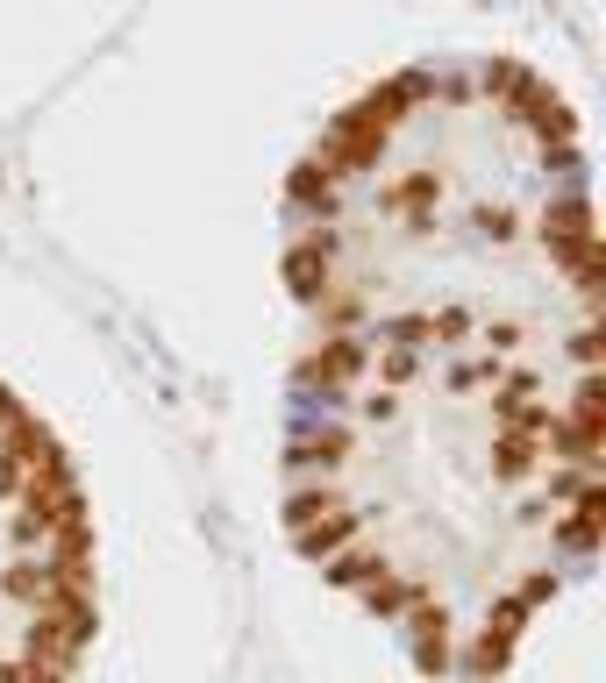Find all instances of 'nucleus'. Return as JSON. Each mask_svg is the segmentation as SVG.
I'll return each instance as SVG.
<instances>
[{"instance_id": "2eb2a0df", "label": "nucleus", "mask_w": 606, "mask_h": 683, "mask_svg": "<svg viewBox=\"0 0 606 683\" xmlns=\"http://www.w3.org/2000/svg\"><path fill=\"white\" fill-rule=\"evenodd\" d=\"M521 85H528V64H514V58H493L485 64V93H499V100H514Z\"/></svg>"}, {"instance_id": "4468645a", "label": "nucleus", "mask_w": 606, "mask_h": 683, "mask_svg": "<svg viewBox=\"0 0 606 683\" xmlns=\"http://www.w3.org/2000/svg\"><path fill=\"white\" fill-rule=\"evenodd\" d=\"M293 200H307V207H322V214L335 207V185H329V171L314 164V157H307V164L293 171Z\"/></svg>"}, {"instance_id": "f8f14e48", "label": "nucleus", "mask_w": 606, "mask_h": 683, "mask_svg": "<svg viewBox=\"0 0 606 683\" xmlns=\"http://www.w3.org/2000/svg\"><path fill=\"white\" fill-rule=\"evenodd\" d=\"M385 577V555H343V562H329V584L335 591H364V584H378Z\"/></svg>"}, {"instance_id": "f3484780", "label": "nucleus", "mask_w": 606, "mask_h": 683, "mask_svg": "<svg viewBox=\"0 0 606 683\" xmlns=\"http://www.w3.org/2000/svg\"><path fill=\"white\" fill-rule=\"evenodd\" d=\"M478 228L493 235V243H507V235L521 228V221H514V207H478Z\"/></svg>"}, {"instance_id": "9b49d317", "label": "nucleus", "mask_w": 606, "mask_h": 683, "mask_svg": "<svg viewBox=\"0 0 606 683\" xmlns=\"http://www.w3.org/2000/svg\"><path fill=\"white\" fill-rule=\"evenodd\" d=\"M343 456H350V435H343V427H322L314 441H300V449H293V463H307V470H335Z\"/></svg>"}, {"instance_id": "b1692460", "label": "nucleus", "mask_w": 606, "mask_h": 683, "mask_svg": "<svg viewBox=\"0 0 606 683\" xmlns=\"http://www.w3.org/2000/svg\"><path fill=\"white\" fill-rule=\"evenodd\" d=\"M364 414H372V420H393L400 399H393V391H378V399H364Z\"/></svg>"}, {"instance_id": "0eeeda50", "label": "nucleus", "mask_w": 606, "mask_h": 683, "mask_svg": "<svg viewBox=\"0 0 606 683\" xmlns=\"http://www.w3.org/2000/svg\"><path fill=\"white\" fill-rule=\"evenodd\" d=\"M357 512H329V520H314V527H300V555H335L343 541H357Z\"/></svg>"}, {"instance_id": "9d476101", "label": "nucleus", "mask_w": 606, "mask_h": 683, "mask_svg": "<svg viewBox=\"0 0 606 683\" xmlns=\"http://www.w3.org/2000/svg\"><path fill=\"white\" fill-rule=\"evenodd\" d=\"M493 470L507 477V485H514V477H528L535 470V435H514V427H507V435L493 441Z\"/></svg>"}, {"instance_id": "412c9836", "label": "nucleus", "mask_w": 606, "mask_h": 683, "mask_svg": "<svg viewBox=\"0 0 606 683\" xmlns=\"http://www.w3.org/2000/svg\"><path fill=\"white\" fill-rule=\"evenodd\" d=\"M22 477H29V470L14 463V456H0V499H14V491H22Z\"/></svg>"}, {"instance_id": "6e6552de", "label": "nucleus", "mask_w": 606, "mask_h": 683, "mask_svg": "<svg viewBox=\"0 0 606 683\" xmlns=\"http://www.w3.org/2000/svg\"><path fill=\"white\" fill-rule=\"evenodd\" d=\"M599 512H606V499H599V485L578 499V512L564 520V549H578V555H593L599 549Z\"/></svg>"}, {"instance_id": "aec40b11", "label": "nucleus", "mask_w": 606, "mask_h": 683, "mask_svg": "<svg viewBox=\"0 0 606 683\" xmlns=\"http://www.w3.org/2000/svg\"><path fill=\"white\" fill-rule=\"evenodd\" d=\"M549 591H557V577H528V584H521L514 598H521V605H528V612H535V605H543V598H549Z\"/></svg>"}, {"instance_id": "6ab92c4d", "label": "nucleus", "mask_w": 606, "mask_h": 683, "mask_svg": "<svg viewBox=\"0 0 606 683\" xmlns=\"http://www.w3.org/2000/svg\"><path fill=\"white\" fill-rule=\"evenodd\" d=\"M378 378H385V385H407V378H414V349H393V356L378 364Z\"/></svg>"}, {"instance_id": "20e7f679", "label": "nucleus", "mask_w": 606, "mask_h": 683, "mask_svg": "<svg viewBox=\"0 0 606 683\" xmlns=\"http://www.w3.org/2000/svg\"><path fill=\"white\" fill-rule=\"evenodd\" d=\"M364 356H372V349H364V342L335 335L322 356H307V370H300V378H307V385H350V378H357V370H364Z\"/></svg>"}, {"instance_id": "f257e3e1", "label": "nucleus", "mask_w": 606, "mask_h": 683, "mask_svg": "<svg viewBox=\"0 0 606 683\" xmlns=\"http://www.w3.org/2000/svg\"><path fill=\"white\" fill-rule=\"evenodd\" d=\"M543 243L557 249L570 271H578V264H593V256H599V243H593V207H585L578 193H570V200H557V207H543Z\"/></svg>"}, {"instance_id": "1a4fd4ad", "label": "nucleus", "mask_w": 606, "mask_h": 683, "mask_svg": "<svg viewBox=\"0 0 606 683\" xmlns=\"http://www.w3.org/2000/svg\"><path fill=\"white\" fill-rule=\"evenodd\" d=\"M364 605H372L378 620H393V612H407V605H428V584H393V577H378V584H364Z\"/></svg>"}, {"instance_id": "ddd939ff", "label": "nucleus", "mask_w": 606, "mask_h": 683, "mask_svg": "<svg viewBox=\"0 0 606 683\" xmlns=\"http://www.w3.org/2000/svg\"><path fill=\"white\" fill-rule=\"evenodd\" d=\"M329 512H343L329 485H322V491H293V499H285V520H293V534H300V527H314V520H329Z\"/></svg>"}, {"instance_id": "a878e982", "label": "nucleus", "mask_w": 606, "mask_h": 683, "mask_svg": "<svg viewBox=\"0 0 606 683\" xmlns=\"http://www.w3.org/2000/svg\"><path fill=\"white\" fill-rule=\"evenodd\" d=\"M0 683H22V662H0Z\"/></svg>"}, {"instance_id": "f03ea898", "label": "nucleus", "mask_w": 606, "mask_h": 683, "mask_svg": "<svg viewBox=\"0 0 606 683\" xmlns=\"http://www.w3.org/2000/svg\"><path fill=\"white\" fill-rule=\"evenodd\" d=\"M79 648H87V634H79L72 620H58V612H37V626H29V641H22V662L29 670H72L79 662Z\"/></svg>"}, {"instance_id": "a211bd4d", "label": "nucleus", "mask_w": 606, "mask_h": 683, "mask_svg": "<svg viewBox=\"0 0 606 683\" xmlns=\"http://www.w3.org/2000/svg\"><path fill=\"white\" fill-rule=\"evenodd\" d=\"M428 328H435V342H457V335L471 328V314H464V306H443V314H435Z\"/></svg>"}, {"instance_id": "423d86ee", "label": "nucleus", "mask_w": 606, "mask_h": 683, "mask_svg": "<svg viewBox=\"0 0 606 683\" xmlns=\"http://www.w3.org/2000/svg\"><path fill=\"white\" fill-rule=\"evenodd\" d=\"M414 634H421V648H414V655H421V670H450V612L443 605H421L414 612Z\"/></svg>"}, {"instance_id": "393cba45", "label": "nucleus", "mask_w": 606, "mask_h": 683, "mask_svg": "<svg viewBox=\"0 0 606 683\" xmlns=\"http://www.w3.org/2000/svg\"><path fill=\"white\" fill-rule=\"evenodd\" d=\"M22 683H64L58 670H29V662H22Z\"/></svg>"}, {"instance_id": "5701e85b", "label": "nucleus", "mask_w": 606, "mask_h": 683, "mask_svg": "<svg viewBox=\"0 0 606 683\" xmlns=\"http://www.w3.org/2000/svg\"><path fill=\"white\" fill-rule=\"evenodd\" d=\"M570 349H578V364H585V370H593V364H599V328H585L578 342H570Z\"/></svg>"}, {"instance_id": "7ed1b4c3", "label": "nucleus", "mask_w": 606, "mask_h": 683, "mask_svg": "<svg viewBox=\"0 0 606 683\" xmlns=\"http://www.w3.org/2000/svg\"><path fill=\"white\" fill-rule=\"evenodd\" d=\"M335 249H343L335 235H307L300 249H285V285H293L307 306L329 299V256H335Z\"/></svg>"}, {"instance_id": "dca6fc26", "label": "nucleus", "mask_w": 606, "mask_h": 683, "mask_svg": "<svg viewBox=\"0 0 606 683\" xmlns=\"http://www.w3.org/2000/svg\"><path fill=\"white\" fill-rule=\"evenodd\" d=\"M8 598L37 605V598H43V562H14V570H8Z\"/></svg>"}, {"instance_id": "39448f33", "label": "nucleus", "mask_w": 606, "mask_h": 683, "mask_svg": "<svg viewBox=\"0 0 606 683\" xmlns=\"http://www.w3.org/2000/svg\"><path fill=\"white\" fill-rule=\"evenodd\" d=\"M435 193H443V179H435V171H407L400 185H385V207L414 214V228H421V221H428V207H435Z\"/></svg>"}, {"instance_id": "4be33fe9", "label": "nucleus", "mask_w": 606, "mask_h": 683, "mask_svg": "<svg viewBox=\"0 0 606 683\" xmlns=\"http://www.w3.org/2000/svg\"><path fill=\"white\" fill-rule=\"evenodd\" d=\"M393 342H435L428 320H393Z\"/></svg>"}]
</instances>
